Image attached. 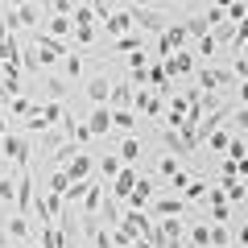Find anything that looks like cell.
Returning a JSON list of instances; mask_svg holds the SVG:
<instances>
[{
	"instance_id": "cell-1",
	"label": "cell",
	"mask_w": 248,
	"mask_h": 248,
	"mask_svg": "<svg viewBox=\"0 0 248 248\" xmlns=\"http://www.w3.org/2000/svg\"><path fill=\"white\" fill-rule=\"evenodd\" d=\"M0 157L9 161V170H25L29 166V157H33V141H29L25 133H4L0 137Z\"/></svg>"
},
{
	"instance_id": "cell-2",
	"label": "cell",
	"mask_w": 248,
	"mask_h": 248,
	"mask_svg": "<svg viewBox=\"0 0 248 248\" xmlns=\"http://www.w3.org/2000/svg\"><path fill=\"white\" fill-rule=\"evenodd\" d=\"M124 9L133 13L137 33H161V29L170 25V13H166V9H149V4H137V0H128Z\"/></svg>"
},
{
	"instance_id": "cell-3",
	"label": "cell",
	"mask_w": 248,
	"mask_h": 248,
	"mask_svg": "<svg viewBox=\"0 0 248 248\" xmlns=\"http://www.w3.org/2000/svg\"><path fill=\"white\" fill-rule=\"evenodd\" d=\"M149 215L153 219H186L190 215V203H186L182 195H166V190H157L149 203Z\"/></svg>"
},
{
	"instance_id": "cell-4",
	"label": "cell",
	"mask_w": 248,
	"mask_h": 248,
	"mask_svg": "<svg viewBox=\"0 0 248 248\" xmlns=\"http://www.w3.org/2000/svg\"><path fill=\"white\" fill-rule=\"evenodd\" d=\"M186 42H190V33H186V25H178V21H170L166 29L157 33V58H149V62H161V58H170L174 50H186Z\"/></svg>"
},
{
	"instance_id": "cell-5",
	"label": "cell",
	"mask_w": 248,
	"mask_h": 248,
	"mask_svg": "<svg viewBox=\"0 0 248 248\" xmlns=\"http://www.w3.org/2000/svg\"><path fill=\"white\" fill-rule=\"evenodd\" d=\"M195 83H199V91H223V87H236V75L207 62V66H199V71H195Z\"/></svg>"
},
{
	"instance_id": "cell-6",
	"label": "cell",
	"mask_w": 248,
	"mask_h": 248,
	"mask_svg": "<svg viewBox=\"0 0 248 248\" xmlns=\"http://www.w3.org/2000/svg\"><path fill=\"white\" fill-rule=\"evenodd\" d=\"M133 112L137 116H149V120H161V116H166V95H157L153 87H141L137 99H133Z\"/></svg>"
},
{
	"instance_id": "cell-7",
	"label": "cell",
	"mask_w": 248,
	"mask_h": 248,
	"mask_svg": "<svg viewBox=\"0 0 248 248\" xmlns=\"http://www.w3.org/2000/svg\"><path fill=\"white\" fill-rule=\"evenodd\" d=\"M161 66H166L170 79H186V75H195L199 71V58L190 50H174L170 58H161Z\"/></svg>"
},
{
	"instance_id": "cell-8",
	"label": "cell",
	"mask_w": 248,
	"mask_h": 248,
	"mask_svg": "<svg viewBox=\"0 0 248 248\" xmlns=\"http://www.w3.org/2000/svg\"><path fill=\"white\" fill-rule=\"evenodd\" d=\"M153 195H157V182H153V178H145V174H137V182H133V190H128V199H124V203L137 207V211H145V207L153 203Z\"/></svg>"
},
{
	"instance_id": "cell-9",
	"label": "cell",
	"mask_w": 248,
	"mask_h": 248,
	"mask_svg": "<svg viewBox=\"0 0 248 248\" xmlns=\"http://www.w3.org/2000/svg\"><path fill=\"white\" fill-rule=\"evenodd\" d=\"M104 33H108V42H112V37H124V33H137L133 13H128V9H112L104 17Z\"/></svg>"
},
{
	"instance_id": "cell-10",
	"label": "cell",
	"mask_w": 248,
	"mask_h": 248,
	"mask_svg": "<svg viewBox=\"0 0 248 248\" xmlns=\"http://www.w3.org/2000/svg\"><path fill=\"white\" fill-rule=\"evenodd\" d=\"M157 137H161V145H166V153H174V157H190V145H186V137L178 133V128H170V124H157Z\"/></svg>"
},
{
	"instance_id": "cell-11",
	"label": "cell",
	"mask_w": 248,
	"mask_h": 248,
	"mask_svg": "<svg viewBox=\"0 0 248 248\" xmlns=\"http://www.w3.org/2000/svg\"><path fill=\"white\" fill-rule=\"evenodd\" d=\"M157 236L166 248H182V236H186V219H157Z\"/></svg>"
},
{
	"instance_id": "cell-12",
	"label": "cell",
	"mask_w": 248,
	"mask_h": 248,
	"mask_svg": "<svg viewBox=\"0 0 248 248\" xmlns=\"http://www.w3.org/2000/svg\"><path fill=\"white\" fill-rule=\"evenodd\" d=\"M83 124L91 128V137H108V133H112V108H108V104H95Z\"/></svg>"
},
{
	"instance_id": "cell-13",
	"label": "cell",
	"mask_w": 248,
	"mask_h": 248,
	"mask_svg": "<svg viewBox=\"0 0 248 248\" xmlns=\"http://www.w3.org/2000/svg\"><path fill=\"white\" fill-rule=\"evenodd\" d=\"M116 157H120L124 166H137V161L145 157V145H141V137H137V133H128V137L120 141V149H116Z\"/></svg>"
},
{
	"instance_id": "cell-14",
	"label": "cell",
	"mask_w": 248,
	"mask_h": 248,
	"mask_svg": "<svg viewBox=\"0 0 248 248\" xmlns=\"http://www.w3.org/2000/svg\"><path fill=\"white\" fill-rule=\"evenodd\" d=\"M137 99V83L124 79V83H112V95H108V108H133Z\"/></svg>"
},
{
	"instance_id": "cell-15",
	"label": "cell",
	"mask_w": 248,
	"mask_h": 248,
	"mask_svg": "<svg viewBox=\"0 0 248 248\" xmlns=\"http://www.w3.org/2000/svg\"><path fill=\"white\" fill-rule=\"evenodd\" d=\"M108 95H112L108 75H91V79H87V99H91V104H108Z\"/></svg>"
},
{
	"instance_id": "cell-16",
	"label": "cell",
	"mask_w": 248,
	"mask_h": 248,
	"mask_svg": "<svg viewBox=\"0 0 248 248\" xmlns=\"http://www.w3.org/2000/svg\"><path fill=\"white\" fill-rule=\"evenodd\" d=\"M91 170H95V157H91V153H75V161L66 166V174H71V182H83V178H91Z\"/></svg>"
},
{
	"instance_id": "cell-17",
	"label": "cell",
	"mask_w": 248,
	"mask_h": 248,
	"mask_svg": "<svg viewBox=\"0 0 248 248\" xmlns=\"http://www.w3.org/2000/svg\"><path fill=\"white\" fill-rule=\"evenodd\" d=\"M37 112H42L46 128H54V124H62V116H66V104H62V99H46V104H37Z\"/></svg>"
},
{
	"instance_id": "cell-18",
	"label": "cell",
	"mask_w": 248,
	"mask_h": 248,
	"mask_svg": "<svg viewBox=\"0 0 248 248\" xmlns=\"http://www.w3.org/2000/svg\"><path fill=\"white\" fill-rule=\"evenodd\" d=\"M4 108H9V112L17 116V120H25L29 112H37V104L25 95V91H21V95H4Z\"/></svg>"
},
{
	"instance_id": "cell-19",
	"label": "cell",
	"mask_w": 248,
	"mask_h": 248,
	"mask_svg": "<svg viewBox=\"0 0 248 248\" xmlns=\"http://www.w3.org/2000/svg\"><path fill=\"white\" fill-rule=\"evenodd\" d=\"M112 128L128 137V133L137 128V112H133V108H112Z\"/></svg>"
},
{
	"instance_id": "cell-20",
	"label": "cell",
	"mask_w": 248,
	"mask_h": 248,
	"mask_svg": "<svg viewBox=\"0 0 248 248\" xmlns=\"http://www.w3.org/2000/svg\"><path fill=\"white\" fill-rule=\"evenodd\" d=\"M71 29H75V21L66 17V13H50V21H46V33L50 37H66Z\"/></svg>"
},
{
	"instance_id": "cell-21",
	"label": "cell",
	"mask_w": 248,
	"mask_h": 248,
	"mask_svg": "<svg viewBox=\"0 0 248 248\" xmlns=\"http://www.w3.org/2000/svg\"><path fill=\"white\" fill-rule=\"evenodd\" d=\"M0 203H4V207H13V203H17V170L0 174Z\"/></svg>"
},
{
	"instance_id": "cell-22",
	"label": "cell",
	"mask_w": 248,
	"mask_h": 248,
	"mask_svg": "<svg viewBox=\"0 0 248 248\" xmlns=\"http://www.w3.org/2000/svg\"><path fill=\"white\" fill-rule=\"evenodd\" d=\"M95 170H99V178H104V182H112V178H116V174L124 170V161L116 157V153H104V157L95 161Z\"/></svg>"
},
{
	"instance_id": "cell-23",
	"label": "cell",
	"mask_w": 248,
	"mask_h": 248,
	"mask_svg": "<svg viewBox=\"0 0 248 248\" xmlns=\"http://www.w3.org/2000/svg\"><path fill=\"white\" fill-rule=\"evenodd\" d=\"M21 71L42 75V50H37V46H25V50H21Z\"/></svg>"
},
{
	"instance_id": "cell-24",
	"label": "cell",
	"mask_w": 248,
	"mask_h": 248,
	"mask_svg": "<svg viewBox=\"0 0 248 248\" xmlns=\"http://www.w3.org/2000/svg\"><path fill=\"white\" fill-rule=\"evenodd\" d=\"M75 153H83V149H79L75 141H62L58 149H54V170H66V166L75 161Z\"/></svg>"
},
{
	"instance_id": "cell-25",
	"label": "cell",
	"mask_w": 248,
	"mask_h": 248,
	"mask_svg": "<svg viewBox=\"0 0 248 248\" xmlns=\"http://www.w3.org/2000/svg\"><path fill=\"white\" fill-rule=\"evenodd\" d=\"M228 244H236L232 232L223 228V223H211V228H207V248H228Z\"/></svg>"
},
{
	"instance_id": "cell-26",
	"label": "cell",
	"mask_w": 248,
	"mask_h": 248,
	"mask_svg": "<svg viewBox=\"0 0 248 248\" xmlns=\"http://www.w3.org/2000/svg\"><path fill=\"white\" fill-rule=\"evenodd\" d=\"M4 232H9L17 244H25V240H29V219H25V215H13V219L4 223Z\"/></svg>"
},
{
	"instance_id": "cell-27",
	"label": "cell",
	"mask_w": 248,
	"mask_h": 248,
	"mask_svg": "<svg viewBox=\"0 0 248 248\" xmlns=\"http://www.w3.org/2000/svg\"><path fill=\"white\" fill-rule=\"evenodd\" d=\"M83 58H87L83 50H71V54H66V79H71V83L83 79Z\"/></svg>"
},
{
	"instance_id": "cell-28",
	"label": "cell",
	"mask_w": 248,
	"mask_h": 248,
	"mask_svg": "<svg viewBox=\"0 0 248 248\" xmlns=\"http://www.w3.org/2000/svg\"><path fill=\"white\" fill-rule=\"evenodd\" d=\"M62 141H66V133H62V124H54V128H46V133H42V149H46V153H54V149H58Z\"/></svg>"
},
{
	"instance_id": "cell-29",
	"label": "cell",
	"mask_w": 248,
	"mask_h": 248,
	"mask_svg": "<svg viewBox=\"0 0 248 248\" xmlns=\"http://www.w3.org/2000/svg\"><path fill=\"white\" fill-rule=\"evenodd\" d=\"M71 21H75V25H95V9L83 0V4H75V9H71Z\"/></svg>"
},
{
	"instance_id": "cell-30",
	"label": "cell",
	"mask_w": 248,
	"mask_h": 248,
	"mask_svg": "<svg viewBox=\"0 0 248 248\" xmlns=\"http://www.w3.org/2000/svg\"><path fill=\"white\" fill-rule=\"evenodd\" d=\"M46 95H50V99H66V95H71V91H66V79L46 75Z\"/></svg>"
},
{
	"instance_id": "cell-31",
	"label": "cell",
	"mask_w": 248,
	"mask_h": 248,
	"mask_svg": "<svg viewBox=\"0 0 248 248\" xmlns=\"http://www.w3.org/2000/svg\"><path fill=\"white\" fill-rule=\"evenodd\" d=\"M207 145H211L215 153H228V145H232V133H228V128H223V124H219V128H215V133L207 137Z\"/></svg>"
},
{
	"instance_id": "cell-32",
	"label": "cell",
	"mask_w": 248,
	"mask_h": 248,
	"mask_svg": "<svg viewBox=\"0 0 248 248\" xmlns=\"http://www.w3.org/2000/svg\"><path fill=\"white\" fill-rule=\"evenodd\" d=\"M37 21H42V9L37 4H21L17 9V25H37Z\"/></svg>"
},
{
	"instance_id": "cell-33",
	"label": "cell",
	"mask_w": 248,
	"mask_h": 248,
	"mask_svg": "<svg viewBox=\"0 0 248 248\" xmlns=\"http://www.w3.org/2000/svg\"><path fill=\"white\" fill-rule=\"evenodd\" d=\"M75 42L91 54V46H95V25H75Z\"/></svg>"
},
{
	"instance_id": "cell-34",
	"label": "cell",
	"mask_w": 248,
	"mask_h": 248,
	"mask_svg": "<svg viewBox=\"0 0 248 248\" xmlns=\"http://www.w3.org/2000/svg\"><path fill=\"white\" fill-rule=\"evenodd\" d=\"M157 170H161V178L170 182V178H174L182 166H178V157H174V153H161V157H157Z\"/></svg>"
},
{
	"instance_id": "cell-35",
	"label": "cell",
	"mask_w": 248,
	"mask_h": 248,
	"mask_svg": "<svg viewBox=\"0 0 248 248\" xmlns=\"http://www.w3.org/2000/svg\"><path fill=\"white\" fill-rule=\"evenodd\" d=\"M178 195L186 203H199V199H207V182H186V190H178Z\"/></svg>"
},
{
	"instance_id": "cell-36",
	"label": "cell",
	"mask_w": 248,
	"mask_h": 248,
	"mask_svg": "<svg viewBox=\"0 0 248 248\" xmlns=\"http://www.w3.org/2000/svg\"><path fill=\"white\" fill-rule=\"evenodd\" d=\"M182 25H186V33H190V37L211 33V25H207V17H203V13H199V17H190V21H182Z\"/></svg>"
},
{
	"instance_id": "cell-37",
	"label": "cell",
	"mask_w": 248,
	"mask_h": 248,
	"mask_svg": "<svg viewBox=\"0 0 248 248\" xmlns=\"http://www.w3.org/2000/svg\"><path fill=\"white\" fill-rule=\"evenodd\" d=\"M228 128H236V133H244V128H248V104H240V108H232V116H228Z\"/></svg>"
},
{
	"instance_id": "cell-38",
	"label": "cell",
	"mask_w": 248,
	"mask_h": 248,
	"mask_svg": "<svg viewBox=\"0 0 248 248\" xmlns=\"http://www.w3.org/2000/svg\"><path fill=\"white\" fill-rule=\"evenodd\" d=\"M219 190H223V199H232V203H240V199H244V195H248V190H244V186H240V182H236V178H228V182H223V186H219Z\"/></svg>"
},
{
	"instance_id": "cell-39",
	"label": "cell",
	"mask_w": 248,
	"mask_h": 248,
	"mask_svg": "<svg viewBox=\"0 0 248 248\" xmlns=\"http://www.w3.org/2000/svg\"><path fill=\"white\" fill-rule=\"evenodd\" d=\"M211 37H215V46H219V42H228V46H232V42H236V25H228V21H223V25H215V29H211Z\"/></svg>"
},
{
	"instance_id": "cell-40",
	"label": "cell",
	"mask_w": 248,
	"mask_h": 248,
	"mask_svg": "<svg viewBox=\"0 0 248 248\" xmlns=\"http://www.w3.org/2000/svg\"><path fill=\"white\" fill-rule=\"evenodd\" d=\"M195 58H207V62L215 58V37H211V33H203V37H199V50H195Z\"/></svg>"
},
{
	"instance_id": "cell-41",
	"label": "cell",
	"mask_w": 248,
	"mask_h": 248,
	"mask_svg": "<svg viewBox=\"0 0 248 248\" xmlns=\"http://www.w3.org/2000/svg\"><path fill=\"white\" fill-rule=\"evenodd\" d=\"M66 186H71V174H66V170H54V178H50V190L66 195Z\"/></svg>"
},
{
	"instance_id": "cell-42",
	"label": "cell",
	"mask_w": 248,
	"mask_h": 248,
	"mask_svg": "<svg viewBox=\"0 0 248 248\" xmlns=\"http://www.w3.org/2000/svg\"><path fill=\"white\" fill-rule=\"evenodd\" d=\"M223 157H232V161H248V145H244V141H232Z\"/></svg>"
},
{
	"instance_id": "cell-43",
	"label": "cell",
	"mask_w": 248,
	"mask_h": 248,
	"mask_svg": "<svg viewBox=\"0 0 248 248\" xmlns=\"http://www.w3.org/2000/svg\"><path fill=\"white\" fill-rule=\"evenodd\" d=\"M203 17H207V25H211V29H215V25H223V21H228V13H223V9H219V4H211V9H207V13H203Z\"/></svg>"
},
{
	"instance_id": "cell-44",
	"label": "cell",
	"mask_w": 248,
	"mask_h": 248,
	"mask_svg": "<svg viewBox=\"0 0 248 248\" xmlns=\"http://www.w3.org/2000/svg\"><path fill=\"white\" fill-rule=\"evenodd\" d=\"M211 219H215V223H228V219H232V207H228V203H211Z\"/></svg>"
},
{
	"instance_id": "cell-45",
	"label": "cell",
	"mask_w": 248,
	"mask_h": 248,
	"mask_svg": "<svg viewBox=\"0 0 248 248\" xmlns=\"http://www.w3.org/2000/svg\"><path fill=\"white\" fill-rule=\"evenodd\" d=\"M232 75H236V83L248 79V54H236V66H232Z\"/></svg>"
},
{
	"instance_id": "cell-46",
	"label": "cell",
	"mask_w": 248,
	"mask_h": 248,
	"mask_svg": "<svg viewBox=\"0 0 248 248\" xmlns=\"http://www.w3.org/2000/svg\"><path fill=\"white\" fill-rule=\"evenodd\" d=\"M75 4H83V0H54V13H66V17H71Z\"/></svg>"
},
{
	"instance_id": "cell-47",
	"label": "cell",
	"mask_w": 248,
	"mask_h": 248,
	"mask_svg": "<svg viewBox=\"0 0 248 248\" xmlns=\"http://www.w3.org/2000/svg\"><path fill=\"white\" fill-rule=\"evenodd\" d=\"M13 128H17V120H9V116L0 112V137H4V133H13Z\"/></svg>"
},
{
	"instance_id": "cell-48",
	"label": "cell",
	"mask_w": 248,
	"mask_h": 248,
	"mask_svg": "<svg viewBox=\"0 0 248 248\" xmlns=\"http://www.w3.org/2000/svg\"><path fill=\"white\" fill-rule=\"evenodd\" d=\"M236 91H240V104H248V79H240V83H236Z\"/></svg>"
},
{
	"instance_id": "cell-49",
	"label": "cell",
	"mask_w": 248,
	"mask_h": 248,
	"mask_svg": "<svg viewBox=\"0 0 248 248\" xmlns=\"http://www.w3.org/2000/svg\"><path fill=\"white\" fill-rule=\"evenodd\" d=\"M236 244H240V248H248V223H244V228L236 232Z\"/></svg>"
},
{
	"instance_id": "cell-50",
	"label": "cell",
	"mask_w": 248,
	"mask_h": 248,
	"mask_svg": "<svg viewBox=\"0 0 248 248\" xmlns=\"http://www.w3.org/2000/svg\"><path fill=\"white\" fill-rule=\"evenodd\" d=\"M37 9H42V17H50V13H54V0H37Z\"/></svg>"
},
{
	"instance_id": "cell-51",
	"label": "cell",
	"mask_w": 248,
	"mask_h": 248,
	"mask_svg": "<svg viewBox=\"0 0 248 248\" xmlns=\"http://www.w3.org/2000/svg\"><path fill=\"white\" fill-rule=\"evenodd\" d=\"M137 4H149V9H166V0H137Z\"/></svg>"
},
{
	"instance_id": "cell-52",
	"label": "cell",
	"mask_w": 248,
	"mask_h": 248,
	"mask_svg": "<svg viewBox=\"0 0 248 248\" xmlns=\"http://www.w3.org/2000/svg\"><path fill=\"white\" fill-rule=\"evenodd\" d=\"M0 248H9V232L4 228H0Z\"/></svg>"
},
{
	"instance_id": "cell-53",
	"label": "cell",
	"mask_w": 248,
	"mask_h": 248,
	"mask_svg": "<svg viewBox=\"0 0 248 248\" xmlns=\"http://www.w3.org/2000/svg\"><path fill=\"white\" fill-rule=\"evenodd\" d=\"M21 4H29V0H9V9H21Z\"/></svg>"
},
{
	"instance_id": "cell-54",
	"label": "cell",
	"mask_w": 248,
	"mask_h": 248,
	"mask_svg": "<svg viewBox=\"0 0 248 248\" xmlns=\"http://www.w3.org/2000/svg\"><path fill=\"white\" fill-rule=\"evenodd\" d=\"M170 4H174V9H182V4H186V0H166V9H170Z\"/></svg>"
},
{
	"instance_id": "cell-55",
	"label": "cell",
	"mask_w": 248,
	"mask_h": 248,
	"mask_svg": "<svg viewBox=\"0 0 248 248\" xmlns=\"http://www.w3.org/2000/svg\"><path fill=\"white\" fill-rule=\"evenodd\" d=\"M211 4H219V9H228V4H232V0H211Z\"/></svg>"
},
{
	"instance_id": "cell-56",
	"label": "cell",
	"mask_w": 248,
	"mask_h": 248,
	"mask_svg": "<svg viewBox=\"0 0 248 248\" xmlns=\"http://www.w3.org/2000/svg\"><path fill=\"white\" fill-rule=\"evenodd\" d=\"M0 108H4V87H0Z\"/></svg>"
},
{
	"instance_id": "cell-57",
	"label": "cell",
	"mask_w": 248,
	"mask_h": 248,
	"mask_svg": "<svg viewBox=\"0 0 248 248\" xmlns=\"http://www.w3.org/2000/svg\"><path fill=\"white\" fill-rule=\"evenodd\" d=\"M228 248H240V244H228Z\"/></svg>"
}]
</instances>
